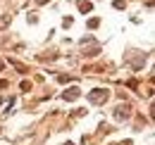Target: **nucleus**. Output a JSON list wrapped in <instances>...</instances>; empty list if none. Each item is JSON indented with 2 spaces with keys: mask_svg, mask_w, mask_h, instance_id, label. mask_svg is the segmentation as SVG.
Instances as JSON below:
<instances>
[{
  "mask_svg": "<svg viewBox=\"0 0 155 145\" xmlns=\"http://www.w3.org/2000/svg\"><path fill=\"white\" fill-rule=\"evenodd\" d=\"M88 100H91V102H105V100H107V91H103V88H96V91L88 93Z\"/></svg>",
  "mask_w": 155,
  "mask_h": 145,
  "instance_id": "f257e3e1",
  "label": "nucleus"
},
{
  "mask_svg": "<svg viewBox=\"0 0 155 145\" xmlns=\"http://www.w3.org/2000/svg\"><path fill=\"white\" fill-rule=\"evenodd\" d=\"M129 114H131V107H129V105H119L117 112H115V119H127Z\"/></svg>",
  "mask_w": 155,
  "mask_h": 145,
  "instance_id": "f03ea898",
  "label": "nucleus"
},
{
  "mask_svg": "<svg viewBox=\"0 0 155 145\" xmlns=\"http://www.w3.org/2000/svg\"><path fill=\"white\" fill-rule=\"evenodd\" d=\"M7 24H10V17H7V14H5V17H0V29H5Z\"/></svg>",
  "mask_w": 155,
  "mask_h": 145,
  "instance_id": "39448f33",
  "label": "nucleus"
},
{
  "mask_svg": "<svg viewBox=\"0 0 155 145\" xmlns=\"http://www.w3.org/2000/svg\"><path fill=\"white\" fill-rule=\"evenodd\" d=\"M79 10L81 12H91V2H79Z\"/></svg>",
  "mask_w": 155,
  "mask_h": 145,
  "instance_id": "20e7f679",
  "label": "nucleus"
},
{
  "mask_svg": "<svg viewBox=\"0 0 155 145\" xmlns=\"http://www.w3.org/2000/svg\"><path fill=\"white\" fill-rule=\"evenodd\" d=\"M0 69H2V62H0Z\"/></svg>",
  "mask_w": 155,
  "mask_h": 145,
  "instance_id": "423d86ee",
  "label": "nucleus"
},
{
  "mask_svg": "<svg viewBox=\"0 0 155 145\" xmlns=\"http://www.w3.org/2000/svg\"><path fill=\"white\" fill-rule=\"evenodd\" d=\"M79 98V88H69V93H64V100H77Z\"/></svg>",
  "mask_w": 155,
  "mask_h": 145,
  "instance_id": "7ed1b4c3",
  "label": "nucleus"
}]
</instances>
